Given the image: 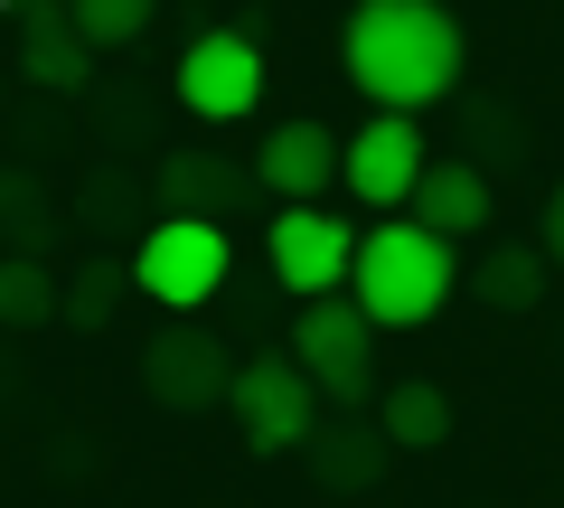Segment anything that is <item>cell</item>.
Here are the masks:
<instances>
[{"label":"cell","mask_w":564,"mask_h":508,"mask_svg":"<svg viewBox=\"0 0 564 508\" xmlns=\"http://www.w3.org/2000/svg\"><path fill=\"white\" fill-rule=\"evenodd\" d=\"M122 283H132L122 264H85L76 283H57V311H66L76 329H104V321H113V302H122Z\"/></svg>","instance_id":"cell-20"},{"label":"cell","mask_w":564,"mask_h":508,"mask_svg":"<svg viewBox=\"0 0 564 508\" xmlns=\"http://www.w3.org/2000/svg\"><path fill=\"white\" fill-rule=\"evenodd\" d=\"M377 433H386V452H433V443L452 433V396L423 387V377H404V387H386Z\"/></svg>","instance_id":"cell-14"},{"label":"cell","mask_w":564,"mask_h":508,"mask_svg":"<svg viewBox=\"0 0 564 508\" xmlns=\"http://www.w3.org/2000/svg\"><path fill=\"white\" fill-rule=\"evenodd\" d=\"M545 264H564V188L545 198Z\"/></svg>","instance_id":"cell-21"},{"label":"cell","mask_w":564,"mask_h":508,"mask_svg":"<svg viewBox=\"0 0 564 508\" xmlns=\"http://www.w3.org/2000/svg\"><path fill=\"white\" fill-rule=\"evenodd\" d=\"M254 180L292 207H321V188L339 180V132L329 122H273L254 142Z\"/></svg>","instance_id":"cell-10"},{"label":"cell","mask_w":564,"mask_h":508,"mask_svg":"<svg viewBox=\"0 0 564 508\" xmlns=\"http://www.w3.org/2000/svg\"><path fill=\"white\" fill-rule=\"evenodd\" d=\"M226 273H236V245H226L217 217H161L151 236L132 245V292L161 311H207L226 292Z\"/></svg>","instance_id":"cell-3"},{"label":"cell","mask_w":564,"mask_h":508,"mask_svg":"<svg viewBox=\"0 0 564 508\" xmlns=\"http://www.w3.org/2000/svg\"><path fill=\"white\" fill-rule=\"evenodd\" d=\"M47 226H57V207L39 198V180L29 170H0V236H10V255H39Z\"/></svg>","instance_id":"cell-19"},{"label":"cell","mask_w":564,"mask_h":508,"mask_svg":"<svg viewBox=\"0 0 564 508\" xmlns=\"http://www.w3.org/2000/svg\"><path fill=\"white\" fill-rule=\"evenodd\" d=\"M0 321H10V329L57 321V273H47L39 255H0Z\"/></svg>","instance_id":"cell-17"},{"label":"cell","mask_w":564,"mask_h":508,"mask_svg":"<svg viewBox=\"0 0 564 508\" xmlns=\"http://www.w3.org/2000/svg\"><path fill=\"white\" fill-rule=\"evenodd\" d=\"M263 255H273L282 292H302V302H329V292L348 283V255H358V236H348L339 207H282L273 236H263Z\"/></svg>","instance_id":"cell-8"},{"label":"cell","mask_w":564,"mask_h":508,"mask_svg":"<svg viewBox=\"0 0 564 508\" xmlns=\"http://www.w3.org/2000/svg\"><path fill=\"white\" fill-rule=\"evenodd\" d=\"M414 226H433L443 245H462V236H480L489 226V180L470 161H423V180H414Z\"/></svg>","instance_id":"cell-12"},{"label":"cell","mask_w":564,"mask_h":508,"mask_svg":"<svg viewBox=\"0 0 564 508\" xmlns=\"http://www.w3.org/2000/svg\"><path fill=\"white\" fill-rule=\"evenodd\" d=\"M66 20H76L85 47H132L141 29L161 20V0H66Z\"/></svg>","instance_id":"cell-18"},{"label":"cell","mask_w":564,"mask_h":508,"mask_svg":"<svg viewBox=\"0 0 564 508\" xmlns=\"http://www.w3.org/2000/svg\"><path fill=\"white\" fill-rule=\"evenodd\" d=\"M462 20H452L443 0H358L339 29V66L377 114H423V104H443L462 85Z\"/></svg>","instance_id":"cell-1"},{"label":"cell","mask_w":564,"mask_h":508,"mask_svg":"<svg viewBox=\"0 0 564 508\" xmlns=\"http://www.w3.org/2000/svg\"><path fill=\"white\" fill-rule=\"evenodd\" d=\"M20 76L47 85V95H76V85L95 76V47L76 39V20H66L57 0H29L20 10Z\"/></svg>","instance_id":"cell-11"},{"label":"cell","mask_w":564,"mask_h":508,"mask_svg":"<svg viewBox=\"0 0 564 508\" xmlns=\"http://www.w3.org/2000/svg\"><path fill=\"white\" fill-rule=\"evenodd\" d=\"M292 367L311 377V396H339V406H358V396L377 387V329L358 321V302H348V292H329V302H302V329H292Z\"/></svg>","instance_id":"cell-5"},{"label":"cell","mask_w":564,"mask_h":508,"mask_svg":"<svg viewBox=\"0 0 564 508\" xmlns=\"http://www.w3.org/2000/svg\"><path fill=\"white\" fill-rule=\"evenodd\" d=\"M141 387L161 396L170 414H198V406H217L226 387H236V358H226V339H207V329H161V339L141 348Z\"/></svg>","instance_id":"cell-9"},{"label":"cell","mask_w":564,"mask_h":508,"mask_svg":"<svg viewBox=\"0 0 564 508\" xmlns=\"http://www.w3.org/2000/svg\"><path fill=\"white\" fill-rule=\"evenodd\" d=\"M302 452H311V471H321L329 489H367L386 471V433H358V424H348V433H311Z\"/></svg>","instance_id":"cell-16"},{"label":"cell","mask_w":564,"mask_h":508,"mask_svg":"<svg viewBox=\"0 0 564 508\" xmlns=\"http://www.w3.org/2000/svg\"><path fill=\"white\" fill-rule=\"evenodd\" d=\"M452 292H462V255H452L433 226H414V217L367 226L358 255H348V302H358L367 329H414V321H433Z\"/></svg>","instance_id":"cell-2"},{"label":"cell","mask_w":564,"mask_h":508,"mask_svg":"<svg viewBox=\"0 0 564 508\" xmlns=\"http://www.w3.org/2000/svg\"><path fill=\"white\" fill-rule=\"evenodd\" d=\"M180 104L198 122H245L263 104V47L245 39V29H198V39L180 47Z\"/></svg>","instance_id":"cell-6"},{"label":"cell","mask_w":564,"mask_h":508,"mask_svg":"<svg viewBox=\"0 0 564 508\" xmlns=\"http://www.w3.org/2000/svg\"><path fill=\"white\" fill-rule=\"evenodd\" d=\"M161 198L170 217H226L245 198V170L217 161V151H180V161H161Z\"/></svg>","instance_id":"cell-13"},{"label":"cell","mask_w":564,"mask_h":508,"mask_svg":"<svg viewBox=\"0 0 564 508\" xmlns=\"http://www.w3.org/2000/svg\"><path fill=\"white\" fill-rule=\"evenodd\" d=\"M462 283L480 292L489 311H527L545 292V255H536V245H489L480 264H462Z\"/></svg>","instance_id":"cell-15"},{"label":"cell","mask_w":564,"mask_h":508,"mask_svg":"<svg viewBox=\"0 0 564 508\" xmlns=\"http://www.w3.org/2000/svg\"><path fill=\"white\" fill-rule=\"evenodd\" d=\"M226 406H236V424H245V452H302L311 433H321V396H311V377L292 358H245L236 367V387H226Z\"/></svg>","instance_id":"cell-4"},{"label":"cell","mask_w":564,"mask_h":508,"mask_svg":"<svg viewBox=\"0 0 564 508\" xmlns=\"http://www.w3.org/2000/svg\"><path fill=\"white\" fill-rule=\"evenodd\" d=\"M423 161H433V151H423V122L414 114H377V122H358V132L339 142V180L358 188V207H386V217L414 198Z\"/></svg>","instance_id":"cell-7"}]
</instances>
